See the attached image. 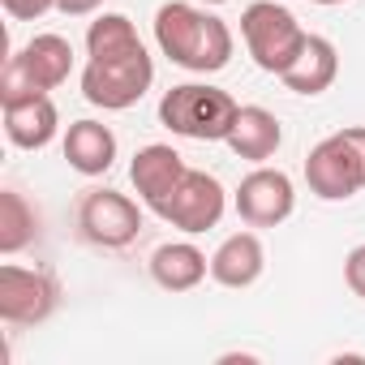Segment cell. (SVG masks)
Instances as JSON below:
<instances>
[{
	"mask_svg": "<svg viewBox=\"0 0 365 365\" xmlns=\"http://www.w3.org/2000/svg\"><path fill=\"white\" fill-rule=\"evenodd\" d=\"M155 43L172 65L190 69V73H220L237 48L228 22L207 14L194 0H168V5H159Z\"/></svg>",
	"mask_w": 365,
	"mask_h": 365,
	"instance_id": "cell-1",
	"label": "cell"
},
{
	"mask_svg": "<svg viewBox=\"0 0 365 365\" xmlns=\"http://www.w3.org/2000/svg\"><path fill=\"white\" fill-rule=\"evenodd\" d=\"M241 103L207 82H180L163 91L159 99V125L172 129L176 138H194V142H224Z\"/></svg>",
	"mask_w": 365,
	"mask_h": 365,
	"instance_id": "cell-2",
	"label": "cell"
},
{
	"mask_svg": "<svg viewBox=\"0 0 365 365\" xmlns=\"http://www.w3.org/2000/svg\"><path fill=\"white\" fill-rule=\"evenodd\" d=\"M305 35L309 31L284 5H275V0H254L241 14V39H245V48H250V56L262 73L279 78L297 61V52L305 48Z\"/></svg>",
	"mask_w": 365,
	"mask_h": 365,
	"instance_id": "cell-3",
	"label": "cell"
},
{
	"mask_svg": "<svg viewBox=\"0 0 365 365\" xmlns=\"http://www.w3.org/2000/svg\"><path fill=\"white\" fill-rule=\"evenodd\" d=\"M155 82V61L146 48L129 52V56H112V61H86L82 69V95L86 103L103 108V112H125L133 108Z\"/></svg>",
	"mask_w": 365,
	"mask_h": 365,
	"instance_id": "cell-4",
	"label": "cell"
},
{
	"mask_svg": "<svg viewBox=\"0 0 365 365\" xmlns=\"http://www.w3.org/2000/svg\"><path fill=\"white\" fill-rule=\"evenodd\" d=\"M305 185L322 202H348L352 194L365 190V159L344 138V129L331 133V138H322L309 150V159H305Z\"/></svg>",
	"mask_w": 365,
	"mask_h": 365,
	"instance_id": "cell-5",
	"label": "cell"
},
{
	"mask_svg": "<svg viewBox=\"0 0 365 365\" xmlns=\"http://www.w3.org/2000/svg\"><path fill=\"white\" fill-rule=\"evenodd\" d=\"M61 305V284L52 271L39 267H0V318L9 327H39L56 314Z\"/></svg>",
	"mask_w": 365,
	"mask_h": 365,
	"instance_id": "cell-6",
	"label": "cell"
},
{
	"mask_svg": "<svg viewBox=\"0 0 365 365\" xmlns=\"http://www.w3.org/2000/svg\"><path fill=\"white\" fill-rule=\"evenodd\" d=\"M224 207H228V194H224V185H220V176L190 168L185 176H180V185L155 207V215H159L163 224L180 228V232L198 237V232H207V228H215V224L224 220Z\"/></svg>",
	"mask_w": 365,
	"mask_h": 365,
	"instance_id": "cell-7",
	"label": "cell"
},
{
	"mask_svg": "<svg viewBox=\"0 0 365 365\" xmlns=\"http://www.w3.org/2000/svg\"><path fill=\"white\" fill-rule=\"evenodd\" d=\"M78 232L99 250H125L142 232V211L129 194L86 190L82 202H78Z\"/></svg>",
	"mask_w": 365,
	"mask_h": 365,
	"instance_id": "cell-8",
	"label": "cell"
},
{
	"mask_svg": "<svg viewBox=\"0 0 365 365\" xmlns=\"http://www.w3.org/2000/svg\"><path fill=\"white\" fill-rule=\"evenodd\" d=\"M297 211V190L292 176L279 168H254L237 185V215L250 228H279Z\"/></svg>",
	"mask_w": 365,
	"mask_h": 365,
	"instance_id": "cell-9",
	"label": "cell"
},
{
	"mask_svg": "<svg viewBox=\"0 0 365 365\" xmlns=\"http://www.w3.org/2000/svg\"><path fill=\"white\" fill-rule=\"evenodd\" d=\"M185 172H190V168H185V159H180V150H176V146H163V142L142 146V150L133 155V163H129V180H133L138 198H142L150 211L180 185V176H185Z\"/></svg>",
	"mask_w": 365,
	"mask_h": 365,
	"instance_id": "cell-10",
	"label": "cell"
},
{
	"mask_svg": "<svg viewBox=\"0 0 365 365\" xmlns=\"http://www.w3.org/2000/svg\"><path fill=\"white\" fill-rule=\"evenodd\" d=\"M262 271H267V250L258 232H232L211 254V279L224 288H250L262 279Z\"/></svg>",
	"mask_w": 365,
	"mask_h": 365,
	"instance_id": "cell-11",
	"label": "cell"
},
{
	"mask_svg": "<svg viewBox=\"0 0 365 365\" xmlns=\"http://www.w3.org/2000/svg\"><path fill=\"white\" fill-rule=\"evenodd\" d=\"M211 275V258L194 241H168L150 254V279L163 292H190Z\"/></svg>",
	"mask_w": 365,
	"mask_h": 365,
	"instance_id": "cell-12",
	"label": "cell"
},
{
	"mask_svg": "<svg viewBox=\"0 0 365 365\" xmlns=\"http://www.w3.org/2000/svg\"><path fill=\"white\" fill-rule=\"evenodd\" d=\"M335 73H339V52H335V43L322 39V35H305V48H301L297 61L279 73V82H284L292 95H309V99H314V95L331 91Z\"/></svg>",
	"mask_w": 365,
	"mask_h": 365,
	"instance_id": "cell-13",
	"label": "cell"
},
{
	"mask_svg": "<svg viewBox=\"0 0 365 365\" xmlns=\"http://www.w3.org/2000/svg\"><path fill=\"white\" fill-rule=\"evenodd\" d=\"M228 150L237 155V159H250V163H267L275 150H279V142H284V125L275 120V112H267V108H258V103H250V108H241L237 112V120H232V129H228Z\"/></svg>",
	"mask_w": 365,
	"mask_h": 365,
	"instance_id": "cell-14",
	"label": "cell"
},
{
	"mask_svg": "<svg viewBox=\"0 0 365 365\" xmlns=\"http://www.w3.org/2000/svg\"><path fill=\"white\" fill-rule=\"evenodd\" d=\"M65 159L82 176H103L116 163V133L103 120H73L65 129Z\"/></svg>",
	"mask_w": 365,
	"mask_h": 365,
	"instance_id": "cell-15",
	"label": "cell"
},
{
	"mask_svg": "<svg viewBox=\"0 0 365 365\" xmlns=\"http://www.w3.org/2000/svg\"><path fill=\"white\" fill-rule=\"evenodd\" d=\"M61 129V112L52 103V95H39V99H26V103H9L5 108V133L14 146L22 150H43Z\"/></svg>",
	"mask_w": 365,
	"mask_h": 365,
	"instance_id": "cell-16",
	"label": "cell"
},
{
	"mask_svg": "<svg viewBox=\"0 0 365 365\" xmlns=\"http://www.w3.org/2000/svg\"><path fill=\"white\" fill-rule=\"evenodd\" d=\"M18 56L26 61V69L35 73V82H39L43 91L65 86L69 73H73V43H69L65 35H52V31H48V35H35Z\"/></svg>",
	"mask_w": 365,
	"mask_h": 365,
	"instance_id": "cell-17",
	"label": "cell"
},
{
	"mask_svg": "<svg viewBox=\"0 0 365 365\" xmlns=\"http://www.w3.org/2000/svg\"><path fill=\"white\" fill-rule=\"evenodd\" d=\"M39 237V211L18 190H0V254H22Z\"/></svg>",
	"mask_w": 365,
	"mask_h": 365,
	"instance_id": "cell-18",
	"label": "cell"
},
{
	"mask_svg": "<svg viewBox=\"0 0 365 365\" xmlns=\"http://www.w3.org/2000/svg\"><path fill=\"white\" fill-rule=\"evenodd\" d=\"M142 39L133 31V22L125 14H99L91 26H86V56L91 61H112V56H129L138 52Z\"/></svg>",
	"mask_w": 365,
	"mask_h": 365,
	"instance_id": "cell-19",
	"label": "cell"
},
{
	"mask_svg": "<svg viewBox=\"0 0 365 365\" xmlns=\"http://www.w3.org/2000/svg\"><path fill=\"white\" fill-rule=\"evenodd\" d=\"M39 95H48L39 82H35V73L26 69V61L14 52L9 61H5V73H0V103H26V99H39Z\"/></svg>",
	"mask_w": 365,
	"mask_h": 365,
	"instance_id": "cell-20",
	"label": "cell"
},
{
	"mask_svg": "<svg viewBox=\"0 0 365 365\" xmlns=\"http://www.w3.org/2000/svg\"><path fill=\"white\" fill-rule=\"evenodd\" d=\"M0 5H5V14L14 22H39L43 14L56 9V0H0Z\"/></svg>",
	"mask_w": 365,
	"mask_h": 365,
	"instance_id": "cell-21",
	"label": "cell"
},
{
	"mask_svg": "<svg viewBox=\"0 0 365 365\" xmlns=\"http://www.w3.org/2000/svg\"><path fill=\"white\" fill-rule=\"evenodd\" d=\"M344 284L365 301V245L348 250V258H344Z\"/></svg>",
	"mask_w": 365,
	"mask_h": 365,
	"instance_id": "cell-22",
	"label": "cell"
},
{
	"mask_svg": "<svg viewBox=\"0 0 365 365\" xmlns=\"http://www.w3.org/2000/svg\"><path fill=\"white\" fill-rule=\"evenodd\" d=\"M103 5V0H56V9L65 14V18H86V14H95Z\"/></svg>",
	"mask_w": 365,
	"mask_h": 365,
	"instance_id": "cell-23",
	"label": "cell"
},
{
	"mask_svg": "<svg viewBox=\"0 0 365 365\" xmlns=\"http://www.w3.org/2000/svg\"><path fill=\"white\" fill-rule=\"evenodd\" d=\"M314 5H344V0H314Z\"/></svg>",
	"mask_w": 365,
	"mask_h": 365,
	"instance_id": "cell-24",
	"label": "cell"
},
{
	"mask_svg": "<svg viewBox=\"0 0 365 365\" xmlns=\"http://www.w3.org/2000/svg\"><path fill=\"white\" fill-rule=\"evenodd\" d=\"M202 5H224V0H202Z\"/></svg>",
	"mask_w": 365,
	"mask_h": 365,
	"instance_id": "cell-25",
	"label": "cell"
}]
</instances>
